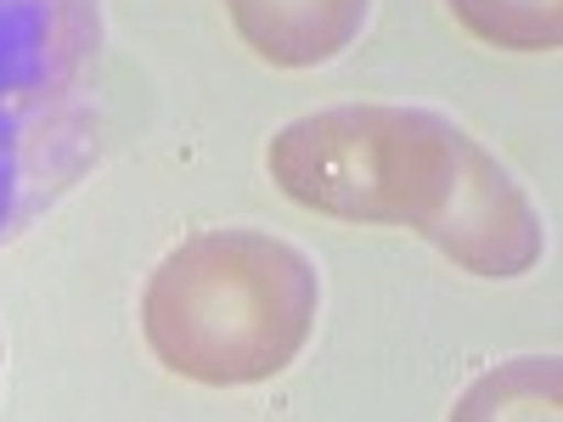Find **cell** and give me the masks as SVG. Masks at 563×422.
I'll return each mask as SVG.
<instances>
[{
    "label": "cell",
    "instance_id": "obj_1",
    "mask_svg": "<svg viewBox=\"0 0 563 422\" xmlns=\"http://www.w3.org/2000/svg\"><path fill=\"white\" fill-rule=\"evenodd\" d=\"M265 164L299 209L350 225H411L474 276H525L547 248L525 186L429 108L350 102L305 113L271 135Z\"/></svg>",
    "mask_w": 563,
    "mask_h": 422
},
{
    "label": "cell",
    "instance_id": "obj_2",
    "mask_svg": "<svg viewBox=\"0 0 563 422\" xmlns=\"http://www.w3.org/2000/svg\"><path fill=\"white\" fill-rule=\"evenodd\" d=\"M321 276L271 231H198L175 243L141 293L153 355L192 384L238 389L294 366L316 333Z\"/></svg>",
    "mask_w": 563,
    "mask_h": 422
},
{
    "label": "cell",
    "instance_id": "obj_3",
    "mask_svg": "<svg viewBox=\"0 0 563 422\" xmlns=\"http://www.w3.org/2000/svg\"><path fill=\"white\" fill-rule=\"evenodd\" d=\"M97 0H0V243L52 209L97 141Z\"/></svg>",
    "mask_w": 563,
    "mask_h": 422
},
{
    "label": "cell",
    "instance_id": "obj_4",
    "mask_svg": "<svg viewBox=\"0 0 563 422\" xmlns=\"http://www.w3.org/2000/svg\"><path fill=\"white\" fill-rule=\"evenodd\" d=\"M372 0H225L238 34L271 68H321L350 52Z\"/></svg>",
    "mask_w": 563,
    "mask_h": 422
},
{
    "label": "cell",
    "instance_id": "obj_5",
    "mask_svg": "<svg viewBox=\"0 0 563 422\" xmlns=\"http://www.w3.org/2000/svg\"><path fill=\"white\" fill-rule=\"evenodd\" d=\"M456 422H479V417H558V360L552 355H525V360H507L496 371L467 389L451 406Z\"/></svg>",
    "mask_w": 563,
    "mask_h": 422
},
{
    "label": "cell",
    "instance_id": "obj_6",
    "mask_svg": "<svg viewBox=\"0 0 563 422\" xmlns=\"http://www.w3.org/2000/svg\"><path fill=\"white\" fill-rule=\"evenodd\" d=\"M451 18L501 52H558L563 0H451Z\"/></svg>",
    "mask_w": 563,
    "mask_h": 422
}]
</instances>
